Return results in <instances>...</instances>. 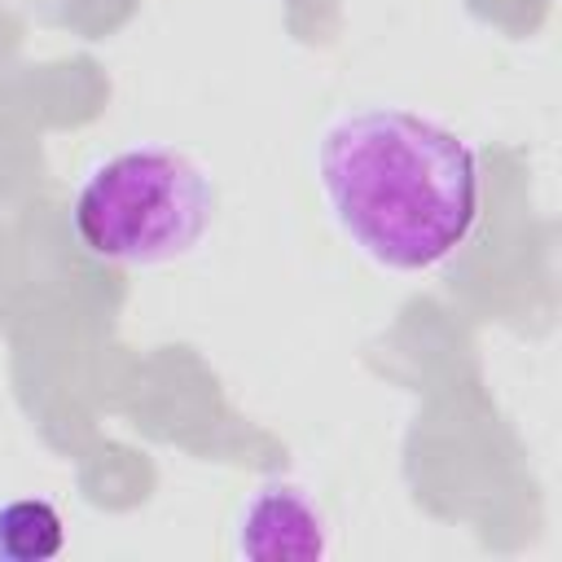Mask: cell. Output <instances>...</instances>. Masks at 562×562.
<instances>
[{
	"label": "cell",
	"mask_w": 562,
	"mask_h": 562,
	"mask_svg": "<svg viewBox=\"0 0 562 562\" xmlns=\"http://www.w3.org/2000/svg\"><path fill=\"white\" fill-rule=\"evenodd\" d=\"M211 220V176L171 145H132L101 158L70 206L79 246L119 268H158L189 255Z\"/></svg>",
	"instance_id": "obj_2"
},
{
	"label": "cell",
	"mask_w": 562,
	"mask_h": 562,
	"mask_svg": "<svg viewBox=\"0 0 562 562\" xmlns=\"http://www.w3.org/2000/svg\"><path fill=\"white\" fill-rule=\"evenodd\" d=\"M316 184L347 241L386 272L452 259L483 206L470 140L404 105L338 114L316 140Z\"/></svg>",
	"instance_id": "obj_1"
},
{
	"label": "cell",
	"mask_w": 562,
	"mask_h": 562,
	"mask_svg": "<svg viewBox=\"0 0 562 562\" xmlns=\"http://www.w3.org/2000/svg\"><path fill=\"white\" fill-rule=\"evenodd\" d=\"M66 544L61 514L40 496L0 501V562H44Z\"/></svg>",
	"instance_id": "obj_4"
},
{
	"label": "cell",
	"mask_w": 562,
	"mask_h": 562,
	"mask_svg": "<svg viewBox=\"0 0 562 562\" xmlns=\"http://www.w3.org/2000/svg\"><path fill=\"white\" fill-rule=\"evenodd\" d=\"M233 553L250 562H321L329 553V522L307 487L268 479L241 501Z\"/></svg>",
	"instance_id": "obj_3"
}]
</instances>
